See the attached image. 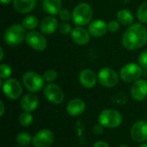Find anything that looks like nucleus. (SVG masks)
<instances>
[{"instance_id": "1", "label": "nucleus", "mask_w": 147, "mask_h": 147, "mask_svg": "<svg viewBox=\"0 0 147 147\" xmlns=\"http://www.w3.org/2000/svg\"><path fill=\"white\" fill-rule=\"evenodd\" d=\"M147 42V29L141 22L133 23L124 32L121 39L122 46L127 50H137Z\"/></svg>"}, {"instance_id": "2", "label": "nucleus", "mask_w": 147, "mask_h": 147, "mask_svg": "<svg viewBox=\"0 0 147 147\" xmlns=\"http://www.w3.org/2000/svg\"><path fill=\"white\" fill-rule=\"evenodd\" d=\"M93 9L87 3H80L75 6L71 12V20L74 24L79 27L89 25L92 21Z\"/></svg>"}, {"instance_id": "3", "label": "nucleus", "mask_w": 147, "mask_h": 147, "mask_svg": "<svg viewBox=\"0 0 147 147\" xmlns=\"http://www.w3.org/2000/svg\"><path fill=\"white\" fill-rule=\"evenodd\" d=\"M26 28L22 24H13L9 26L4 32L3 40L5 44L10 47H16L26 40Z\"/></svg>"}, {"instance_id": "4", "label": "nucleus", "mask_w": 147, "mask_h": 147, "mask_svg": "<svg viewBox=\"0 0 147 147\" xmlns=\"http://www.w3.org/2000/svg\"><path fill=\"white\" fill-rule=\"evenodd\" d=\"M122 115L115 109H107L102 110L99 116L98 121L102 127L107 128H116L122 123Z\"/></svg>"}, {"instance_id": "5", "label": "nucleus", "mask_w": 147, "mask_h": 147, "mask_svg": "<svg viewBox=\"0 0 147 147\" xmlns=\"http://www.w3.org/2000/svg\"><path fill=\"white\" fill-rule=\"evenodd\" d=\"M22 84L29 92L36 93L43 89L45 80L43 76H40L39 73L33 71H28L22 76Z\"/></svg>"}, {"instance_id": "6", "label": "nucleus", "mask_w": 147, "mask_h": 147, "mask_svg": "<svg viewBox=\"0 0 147 147\" xmlns=\"http://www.w3.org/2000/svg\"><path fill=\"white\" fill-rule=\"evenodd\" d=\"M143 74V68L137 63H128L123 65L120 71V78L126 83H134Z\"/></svg>"}, {"instance_id": "7", "label": "nucleus", "mask_w": 147, "mask_h": 147, "mask_svg": "<svg viewBox=\"0 0 147 147\" xmlns=\"http://www.w3.org/2000/svg\"><path fill=\"white\" fill-rule=\"evenodd\" d=\"M0 84H1L3 95L10 100L18 99L22 93V84L16 78L5 79L3 83L2 82V79H1Z\"/></svg>"}, {"instance_id": "8", "label": "nucleus", "mask_w": 147, "mask_h": 147, "mask_svg": "<svg viewBox=\"0 0 147 147\" xmlns=\"http://www.w3.org/2000/svg\"><path fill=\"white\" fill-rule=\"evenodd\" d=\"M119 76L120 75H118L113 68L103 67L97 74V79L102 86L105 88H113L118 84Z\"/></svg>"}, {"instance_id": "9", "label": "nucleus", "mask_w": 147, "mask_h": 147, "mask_svg": "<svg viewBox=\"0 0 147 147\" xmlns=\"http://www.w3.org/2000/svg\"><path fill=\"white\" fill-rule=\"evenodd\" d=\"M43 94L46 99L53 104H60L65 99L63 90L53 83H49L44 87Z\"/></svg>"}, {"instance_id": "10", "label": "nucleus", "mask_w": 147, "mask_h": 147, "mask_svg": "<svg viewBox=\"0 0 147 147\" xmlns=\"http://www.w3.org/2000/svg\"><path fill=\"white\" fill-rule=\"evenodd\" d=\"M26 43L35 51H44L47 47V38L42 33L35 30L29 31L26 36Z\"/></svg>"}, {"instance_id": "11", "label": "nucleus", "mask_w": 147, "mask_h": 147, "mask_svg": "<svg viewBox=\"0 0 147 147\" xmlns=\"http://www.w3.org/2000/svg\"><path fill=\"white\" fill-rule=\"evenodd\" d=\"M54 134L49 129H41L33 137L34 147H50L54 141Z\"/></svg>"}, {"instance_id": "12", "label": "nucleus", "mask_w": 147, "mask_h": 147, "mask_svg": "<svg viewBox=\"0 0 147 147\" xmlns=\"http://www.w3.org/2000/svg\"><path fill=\"white\" fill-rule=\"evenodd\" d=\"M131 137L137 143H144L147 140V121H138L131 128Z\"/></svg>"}, {"instance_id": "13", "label": "nucleus", "mask_w": 147, "mask_h": 147, "mask_svg": "<svg viewBox=\"0 0 147 147\" xmlns=\"http://www.w3.org/2000/svg\"><path fill=\"white\" fill-rule=\"evenodd\" d=\"M130 94L133 99L137 102H142L147 97V81L145 79H139L133 83Z\"/></svg>"}, {"instance_id": "14", "label": "nucleus", "mask_w": 147, "mask_h": 147, "mask_svg": "<svg viewBox=\"0 0 147 147\" xmlns=\"http://www.w3.org/2000/svg\"><path fill=\"white\" fill-rule=\"evenodd\" d=\"M88 31L93 37H102L109 31L108 23L102 19H96L90 22L88 25Z\"/></svg>"}, {"instance_id": "15", "label": "nucleus", "mask_w": 147, "mask_h": 147, "mask_svg": "<svg viewBox=\"0 0 147 147\" xmlns=\"http://www.w3.org/2000/svg\"><path fill=\"white\" fill-rule=\"evenodd\" d=\"M78 80L82 86L86 89H92L96 86L98 81L97 76L94 71L90 69H84L78 75Z\"/></svg>"}, {"instance_id": "16", "label": "nucleus", "mask_w": 147, "mask_h": 147, "mask_svg": "<svg viewBox=\"0 0 147 147\" xmlns=\"http://www.w3.org/2000/svg\"><path fill=\"white\" fill-rule=\"evenodd\" d=\"M71 37L72 41L77 45L84 46L89 43L90 40V34L88 31V29L84 28V27L78 26L77 28L72 29Z\"/></svg>"}, {"instance_id": "17", "label": "nucleus", "mask_w": 147, "mask_h": 147, "mask_svg": "<svg viewBox=\"0 0 147 147\" xmlns=\"http://www.w3.org/2000/svg\"><path fill=\"white\" fill-rule=\"evenodd\" d=\"M86 108L84 101L81 98H73L66 105V112L69 115L76 117L81 115Z\"/></svg>"}, {"instance_id": "18", "label": "nucleus", "mask_w": 147, "mask_h": 147, "mask_svg": "<svg viewBox=\"0 0 147 147\" xmlns=\"http://www.w3.org/2000/svg\"><path fill=\"white\" fill-rule=\"evenodd\" d=\"M59 28L58 20L54 17V16H47L44 17L40 23V29L43 34H53Z\"/></svg>"}, {"instance_id": "19", "label": "nucleus", "mask_w": 147, "mask_h": 147, "mask_svg": "<svg viewBox=\"0 0 147 147\" xmlns=\"http://www.w3.org/2000/svg\"><path fill=\"white\" fill-rule=\"evenodd\" d=\"M20 105L23 111L33 112L39 106V98L34 93H28L22 97Z\"/></svg>"}, {"instance_id": "20", "label": "nucleus", "mask_w": 147, "mask_h": 147, "mask_svg": "<svg viewBox=\"0 0 147 147\" xmlns=\"http://www.w3.org/2000/svg\"><path fill=\"white\" fill-rule=\"evenodd\" d=\"M42 8L49 16H56L62 9V0H43Z\"/></svg>"}, {"instance_id": "21", "label": "nucleus", "mask_w": 147, "mask_h": 147, "mask_svg": "<svg viewBox=\"0 0 147 147\" xmlns=\"http://www.w3.org/2000/svg\"><path fill=\"white\" fill-rule=\"evenodd\" d=\"M36 4V0H13L14 9L21 14L31 12Z\"/></svg>"}, {"instance_id": "22", "label": "nucleus", "mask_w": 147, "mask_h": 147, "mask_svg": "<svg viewBox=\"0 0 147 147\" xmlns=\"http://www.w3.org/2000/svg\"><path fill=\"white\" fill-rule=\"evenodd\" d=\"M117 21L124 26H130L134 23V16L133 13L127 9H121L116 14Z\"/></svg>"}, {"instance_id": "23", "label": "nucleus", "mask_w": 147, "mask_h": 147, "mask_svg": "<svg viewBox=\"0 0 147 147\" xmlns=\"http://www.w3.org/2000/svg\"><path fill=\"white\" fill-rule=\"evenodd\" d=\"M39 24H40L39 19L35 16H33V15H28L22 21V25L27 30H29V31L34 30L39 26Z\"/></svg>"}, {"instance_id": "24", "label": "nucleus", "mask_w": 147, "mask_h": 147, "mask_svg": "<svg viewBox=\"0 0 147 147\" xmlns=\"http://www.w3.org/2000/svg\"><path fill=\"white\" fill-rule=\"evenodd\" d=\"M33 138L30 136L28 133L26 132H21L16 136V143L20 146H28L32 143Z\"/></svg>"}, {"instance_id": "25", "label": "nucleus", "mask_w": 147, "mask_h": 147, "mask_svg": "<svg viewBox=\"0 0 147 147\" xmlns=\"http://www.w3.org/2000/svg\"><path fill=\"white\" fill-rule=\"evenodd\" d=\"M19 123L22 126V127H28L29 125L32 124L33 121H34V116L32 115L31 112H22L18 118Z\"/></svg>"}, {"instance_id": "26", "label": "nucleus", "mask_w": 147, "mask_h": 147, "mask_svg": "<svg viewBox=\"0 0 147 147\" xmlns=\"http://www.w3.org/2000/svg\"><path fill=\"white\" fill-rule=\"evenodd\" d=\"M137 18L141 23H147V2H144L138 8Z\"/></svg>"}, {"instance_id": "27", "label": "nucleus", "mask_w": 147, "mask_h": 147, "mask_svg": "<svg viewBox=\"0 0 147 147\" xmlns=\"http://www.w3.org/2000/svg\"><path fill=\"white\" fill-rule=\"evenodd\" d=\"M12 74L11 67L5 63L0 65V78L1 79H8Z\"/></svg>"}, {"instance_id": "28", "label": "nucleus", "mask_w": 147, "mask_h": 147, "mask_svg": "<svg viewBox=\"0 0 147 147\" xmlns=\"http://www.w3.org/2000/svg\"><path fill=\"white\" fill-rule=\"evenodd\" d=\"M57 77H58L57 71L55 70H53V69L47 70L43 74V78H44L45 82H47L48 84L54 82L57 79Z\"/></svg>"}, {"instance_id": "29", "label": "nucleus", "mask_w": 147, "mask_h": 147, "mask_svg": "<svg viewBox=\"0 0 147 147\" xmlns=\"http://www.w3.org/2000/svg\"><path fill=\"white\" fill-rule=\"evenodd\" d=\"M58 30L60 34H62L64 35H67L69 34H71V32H72L71 26L67 22H62L61 23H59Z\"/></svg>"}, {"instance_id": "30", "label": "nucleus", "mask_w": 147, "mask_h": 147, "mask_svg": "<svg viewBox=\"0 0 147 147\" xmlns=\"http://www.w3.org/2000/svg\"><path fill=\"white\" fill-rule=\"evenodd\" d=\"M58 16L62 22H68L70 21V19H71V13L67 9H62L58 14Z\"/></svg>"}, {"instance_id": "31", "label": "nucleus", "mask_w": 147, "mask_h": 147, "mask_svg": "<svg viewBox=\"0 0 147 147\" xmlns=\"http://www.w3.org/2000/svg\"><path fill=\"white\" fill-rule=\"evenodd\" d=\"M120 22L117 20H111L108 22V29L111 33H115L120 29Z\"/></svg>"}, {"instance_id": "32", "label": "nucleus", "mask_w": 147, "mask_h": 147, "mask_svg": "<svg viewBox=\"0 0 147 147\" xmlns=\"http://www.w3.org/2000/svg\"><path fill=\"white\" fill-rule=\"evenodd\" d=\"M139 65L143 68V69H147V50L142 52L138 59Z\"/></svg>"}, {"instance_id": "33", "label": "nucleus", "mask_w": 147, "mask_h": 147, "mask_svg": "<svg viewBox=\"0 0 147 147\" xmlns=\"http://www.w3.org/2000/svg\"><path fill=\"white\" fill-rule=\"evenodd\" d=\"M103 127H102L101 124L96 125V126H95L94 128H93V133H94L95 134L99 135V134H101L103 132Z\"/></svg>"}, {"instance_id": "34", "label": "nucleus", "mask_w": 147, "mask_h": 147, "mask_svg": "<svg viewBox=\"0 0 147 147\" xmlns=\"http://www.w3.org/2000/svg\"><path fill=\"white\" fill-rule=\"evenodd\" d=\"M92 147H110L109 146V144L108 143H106L105 141H97V142H96L94 145H93V146Z\"/></svg>"}, {"instance_id": "35", "label": "nucleus", "mask_w": 147, "mask_h": 147, "mask_svg": "<svg viewBox=\"0 0 147 147\" xmlns=\"http://www.w3.org/2000/svg\"><path fill=\"white\" fill-rule=\"evenodd\" d=\"M0 106H1V114H0V115L3 116V114H4V109H5V108H4V103H3V101H0Z\"/></svg>"}, {"instance_id": "36", "label": "nucleus", "mask_w": 147, "mask_h": 147, "mask_svg": "<svg viewBox=\"0 0 147 147\" xmlns=\"http://www.w3.org/2000/svg\"><path fill=\"white\" fill-rule=\"evenodd\" d=\"M0 52H1V54H0V60L2 61L3 59V57H4V51H3V47H0Z\"/></svg>"}, {"instance_id": "37", "label": "nucleus", "mask_w": 147, "mask_h": 147, "mask_svg": "<svg viewBox=\"0 0 147 147\" xmlns=\"http://www.w3.org/2000/svg\"><path fill=\"white\" fill-rule=\"evenodd\" d=\"M0 1L3 4H9L11 2H13V0H0Z\"/></svg>"}, {"instance_id": "38", "label": "nucleus", "mask_w": 147, "mask_h": 147, "mask_svg": "<svg viewBox=\"0 0 147 147\" xmlns=\"http://www.w3.org/2000/svg\"><path fill=\"white\" fill-rule=\"evenodd\" d=\"M139 147H147V143H145V144L141 145L140 146H139Z\"/></svg>"}, {"instance_id": "39", "label": "nucleus", "mask_w": 147, "mask_h": 147, "mask_svg": "<svg viewBox=\"0 0 147 147\" xmlns=\"http://www.w3.org/2000/svg\"><path fill=\"white\" fill-rule=\"evenodd\" d=\"M119 147H129V146H120Z\"/></svg>"}, {"instance_id": "40", "label": "nucleus", "mask_w": 147, "mask_h": 147, "mask_svg": "<svg viewBox=\"0 0 147 147\" xmlns=\"http://www.w3.org/2000/svg\"><path fill=\"white\" fill-rule=\"evenodd\" d=\"M16 147H22V146H16Z\"/></svg>"}]
</instances>
